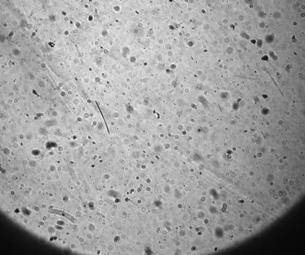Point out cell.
Returning a JSON list of instances; mask_svg holds the SVG:
<instances>
[{
  "label": "cell",
  "instance_id": "obj_1",
  "mask_svg": "<svg viewBox=\"0 0 305 255\" xmlns=\"http://www.w3.org/2000/svg\"><path fill=\"white\" fill-rule=\"evenodd\" d=\"M50 214H56L63 217L72 223H75L76 220L71 215L63 211L56 209H50L48 210Z\"/></svg>",
  "mask_w": 305,
  "mask_h": 255
}]
</instances>
